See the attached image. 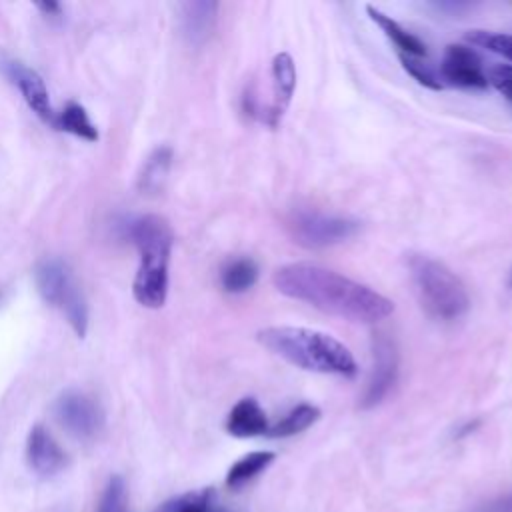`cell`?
Segmentation results:
<instances>
[{
  "label": "cell",
  "mask_w": 512,
  "mask_h": 512,
  "mask_svg": "<svg viewBox=\"0 0 512 512\" xmlns=\"http://www.w3.org/2000/svg\"><path fill=\"white\" fill-rule=\"evenodd\" d=\"M272 282L280 294L352 322L374 324L394 310V304L370 286L310 262L280 266Z\"/></svg>",
  "instance_id": "cell-1"
},
{
  "label": "cell",
  "mask_w": 512,
  "mask_h": 512,
  "mask_svg": "<svg viewBox=\"0 0 512 512\" xmlns=\"http://www.w3.org/2000/svg\"><path fill=\"white\" fill-rule=\"evenodd\" d=\"M256 338L266 350L302 370L346 378L358 370L350 350L326 332L302 326H268Z\"/></svg>",
  "instance_id": "cell-2"
},
{
  "label": "cell",
  "mask_w": 512,
  "mask_h": 512,
  "mask_svg": "<svg viewBox=\"0 0 512 512\" xmlns=\"http://www.w3.org/2000/svg\"><path fill=\"white\" fill-rule=\"evenodd\" d=\"M128 234L140 252V266L132 288L134 298L144 308H160L168 294L172 228L164 218L148 214L130 222Z\"/></svg>",
  "instance_id": "cell-3"
},
{
  "label": "cell",
  "mask_w": 512,
  "mask_h": 512,
  "mask_svg": "<svg viewBox=\"0 0 512 512\" xmlns=\"http://www.w3.org/2000/svg\"><path fill=\"white\" fill-rule=\"evenodd\" d=\"M408 266L422 308L430 316L450 322L462 318L468 312V292L460 278L446 264L424 254H412Z\"/></svg>",
  "instance_id": "cell-4"
},
{
  "label": "cell",
  "mask_w": 512,
  "mask_h": 512,
  "mask_svg": "<svg viewBox=\"0 0 512 512\" xmlns=\"http://www.w3.org/2000/svg\"><path fill=\"white\" fill-rule=\"evenodd\" d=\"M34 280L44 302L60 308L74 332L82 338L88 328V306L70 268L62 260L48 258L36 266Z\"/></svg>",
  "instance_id": "cell-5"
},
{
  "label": "cell",
  "mask_w": 512,
  "mask_h": 512,
  "mask_svg": "<svg viewBox=\"0 0 512 512\" xmlns=\"http://www.w3.org/2000/svg\"><path fill=\"white\" fill-rule=\"evenodd\" d=\"M286 228L296 244L304 248H328L352 238L360 222L342 214H328L316 208H296L286 218Z\"/></svg>",
  "instance_id": "cell-6"
},
{
  "label": "cell",
  "mask_w": 512,
  "mask_h": 512,
  "mask_svg": "<svg viewBox=\"0 0 512 512\" xmlns=\"http://www.w3.org/2000/svg\"><path fill=\"white\" fill-rule=\"evenodd\" d=\"M54 418L58 424L78 440L98 436L104 426V412L100 404L86 392L68 390L54 402Z\"/></svg>",
  "instance_id": "cell-7"
},
{
  "label": "cell",
  "mask_w": 512,
  "mask_h": 512,
  "mask_svg": "<svg viewBox=\"0 0 512 512\" xmlns=\"http://www.w3.org/2000/svg\"><path fill=\"white\" fill-rule=\"evenodd\" d=\"M440 80L442 84L458 86V88H474L482 90L488 86V76L482 66V58L476 50L464 44L446 46L442 64H440Z\"/></svg>",
  "instance_id": "cell-8"
},
{
  "label": "cell",
  "mask_w": 512,
  "mask_h": 512,
  "mask_svg": "<svg viewBox=\"0 0 512 512\" xmlns=\"http://www.w3.org/2000/svg\"><path fill=\"white\" fill-rule=\"evenodd\" d=\"M396 376H398V354H396L394 342L388 336L380 334L374 340V368L366 384L364 396L360 400V406L364 410L378 406L392 390Z\"/></svg>",
  "instance_id": "cell-9"
},
{
  "label": "cell",
  "mask_w": 512,
  "mask_h": 512,
  "mask_svg": "<svg viewBox=\"0 0 512 512\" xmlns=\"http://www.w3.org/2000/svg\"><path fill=\"white\" fill-rule=\"evenodd\" d=\"M26 460L28 466L42 478L60 474L68 464L66 452L42 424H36L28 434Z\"/></svg>",
  "instance_id": "cell-10"
},
{
  "label": "cell",
  "mask_w": 512,
  "mask_h": 512,
  "mask_svg": "<svg viewBox=\"0 0 512 512\" xmlns=\"http://www.w3.org/2000/svg\"><path fill=\"white\" fill-rule=\"evenodd\" d=\"M296 88V68L290 54L280 52L272 60V102L264 108L262 120L270 126H276L286 108L290 106L292 94Z\"/></svg>",
  "instance_id": "cell-11"
},
{
  "label": "cell",
  "mask_w": 512,
  "mask_h": 512,
  "mask_svg": "<svg viewBox=\"0 0 512 512\" xmlns=\"http://www.w3.org/2000/svg\"><path fill=\"white\" fill-rule=\"evenodd\" d=\"M6 74L18 86V90L22 92L30 110L36 116H40L44 122L56 124V116H54V110H52V104H50V98H48V90H46L44 80L40 78V74L26 68L20 62H8L6 64Z\"/></svg>",
  "instance_id": "cell-12"
},
{
  "label": "cell",
  "mask_w": 512,
  "mask_h": 512,
  "mask_svg": "<svg viewBox=\"0 0 512 512\" xmlns=\"http://www.w3.org/2000/svg\"><path fill=\"white\" fill-rule=\"evenodd\" d=\"M270 424L266 418V412L258 404L256 398H242L238 400L228 418H226V432L236 438H254L268 434Z\"/></svg>",
  "instance_id": "cell-13"
},
{
  "label": "cell",
  "mask_w": 512,
  "mask_h": 512,
  "mask_svg": "<svg viewBox=\"0 0 512 512\" xmlns=\"http://www.w3.org/2000/svg\"><path fill=\"white\" fill-rule=\"evenodd\" d=\"M366 14L384 32V36L398 48V54H406L412 58L426 56V44L418 36L408 32L404 26H400L392 16L384 14L380 8L372 4H366Z\"/></svg>",
  "instance_id": "cell-14"
},
{
  "label": "cell",
  "mask_w": 512,
  "mask_h": 512,
  "mask_svg": "<svg viewBox=\"0 0 512 512\" xmlns=\"http://www.w3.org/2000/svg\"><path fill=\"white\" fill-rule=\"evenodd\" d=\"M182 8H184L182 22H184L186 38L192 44H202L214 28L218 4L216 2H186Z\"/></svg>",
  "instance_id": "cell-15"
},
{
  "label": "cell",
  "mask_w": 512,
  "mask_h": 512,
  "mask_svg": "<svg viewBox=\"0 0 512 512\" xmlns=\"http://www.w3.org/2000/svg\"><path fill=\"white\" fill-rule=\"evenodd\" d=\"M258 280V264L248 256L228 260L220 270V284L230 294H242L250 290Z\"/></svg>",
  "instance_id": "cell-16"
},
{
  "label": "cell",
  "mask_w": 512,
  "mask_h": 512,
  "mask_svg": "<svg viewBox=\"0 0 512 512\" xmlns=\"http://www.w3.org/2000/svg\"><path fill=\"white\" fill-rule=\"evenodd\" d=\"M274 458H276V454L270 450H256V452L242 456L240 460H236L230 466V470L226 474V486L228 488L244 486L246 482L256 478L260 472H264L274 462Z\"/></svg>",
  "instance_id": "cell-17"
},
{
  "label": "cell",
  "mask_w": 512,
  "mask_h": 512,
  "mask_svg": "<svg viewBox=\"0 0 512 512\" xmlns=\"http://www.w3.org/2000/svg\"><path fill=\"white\" fill-rule=\"evenodd\" d=\"M320 418V408L314 404H298L294 406L284 418H280L274 426H270L268 434L270 438H288L294 434L304 432Z\"/></svg>",
  "instance_id": "cell-18"
},
{
  "label": "cell",
  "mask_w": 512,
  "mask_h": 512,
  "mask_svg": "<svg viewBox=\"0 0 512 512\" xmlns=\"http://www.w3.org/2000/svg\"><path fill=\"white\" fill-rule=\"evenodd\" d=\"M56 124H58L62 130H66V132H70V134H74V136H78V138H84V140H88V142H96V140H98V130H96V126L90 122L88 112H86L84 106L78 104V102H68V104L62 108L60 116L56 118Z\"/></svg>",
  "instance_id": "cell-19"
},
{
  "label": "cell",
  "mask_w": 512,
  "mask_h": 512,
  "mask_svg": "<svg viewBox=\"0 0 512 512\" xmlns=\"http://www.w3.org/2000/svg\"><path fill=\"white\" fill-rule=\"evenodd\" d=\"M170 160H172V150L170 148L164 146V148L154 150V154L146 160L144 170L140 174V190L156 192L162 186V182L168 174Z\"/></svg>",
  "instance_id": "cell-20"
},
{
  "label": "cell",
  "mask_w": 512,
  "mask_h": 512,
  "mask_svg": "<svg viewBox=\"0 0 512 512\" xmlns=\"http://www.w3.org/2000/svg\"><path fill=\"white\" fill-rule=\"evenodd\" d=\"M464 40L474 46L486 48L488 52L504 56L506 60H512V34L490 32V30H470L464 34Z\"/></svg>",
  "instance_id": "cell-21"
},
{
  "label": "cell",
  "mask_w": 512,
  "mask_h": 512,
  "mask_svg": "<svg viewBox=\"0 0 512 512\" xmlns=\"http://www.w3.org/2000/svg\"><path fill=\"white\" fill-rule=\"evenodd\" d=\"M214 496H216V492L212 488H204L200 492H188L184 496L164 502L156 512H204L208 502Z\"/></svg>",
  "instance_id": "cell-22"
},
{
  "label": "cell",
  "mask_w": 512,
  "mask_h": 512,
  "mask_svg": "<svg viewBox=\"0 0 512 512\" xmlns=\"http://www.w3.org/2000/svg\"><path fill=\"white\" fill-rule=\"evenodd\" d=\"M402 68L408 72V76H412L420 86L430 88V90H442L444 84L440 80V74H436L426 62H422L420 58H412L406 54H398Z\"/></svg>",
  "instance_id": "cell-23"
},
{
  "label": "cell",
  "mask_w": 512,
  "mask_h": 512,
  "mask_svg": "<svg viewBox=\"0 0 512 512\" xmlns=\"http://www.w3.org/2000/svg\"><path fill=\"white\" fill-rule=\"evenodd\" d=\"M124 496H126V486L122 476H112L102 492L96 512H122Z\"/></svg>",
  "instance_id": "cell-24"
},
{
  "label": "cell",
  "mask_w": 512,
  "mask_h": 512,
  "mask_svg": "<svg viewBox=\"0 0 512 512\" xmlns=\"http://www.w3.org/2000/svg\"><path fill=\"white\" fill-rule=\"evenodd\" d=\"M488 76V84H492L508 102H512V64L492 66Z\"/></svg>",
  "instance_id": "cell-25"
},
{
  "label": "cell",
  "mask_w": 512,
  "mask_h": 512,
  "mask_svg": "<svg viewBox=\"0 0 512 512\" xmlns=\"http://www.w3.org/2000/svg\"><path fill=\"white\" fill-rule=\"evenodd\" d=\"M482 512H512V494L492 500Z\"/></svg>",
  "instance_id": "cell-26"
},
{
  "label": "cell",
  "mask_w": 512,
  "mask_h": 512,
  "mask_svg": "<svg viewBox=\"0 0 512 512\" xmlns=\"http://www.w3.org/2000/svg\"><path fill=\"white\" fill-rule=\"evenodd\" d=\"M36 6L44 12V16H50V18L62 16V6L58 2H38Z\"/></svg>",
  "instance_id": "cell-27"
},
{
  "label": "cell",
  "mask_w": 512,
  "mask_h": 512,
  "mask_svg": "<svg viewBox=\"0 0 512 512\" xmlns=\"http://www.w3.org/2000/svg\"><path fill=\"white\" fill-rule=\"evenodd\" d=\"M204 512H230L226 506H222V504H218L216 502V496L208 502V506H206V510Z\"/></svg>",
  "instance_id": "cell-28"
}]
</instances>
